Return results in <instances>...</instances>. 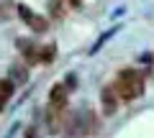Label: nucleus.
Returning <instances> with one entry per match:
<instances>
[{"label": "nucleus", "mask_w": 154, "mask_h": 138, "mask_svg": "<svg viewBox=\"0 0 154 138\" xmlns=\"http://www.w3.org/2000/svg\"><path fill=\"white\" fill-rule=\"evenodd\" d=\"M67 97H69V90L62 82L49 90V105H54V107H67Z\"/></svg>", "instance_id": "7"}, {"label": "nucleus", "mask_w": 154, "mask_h": 138, "mask_svg": "<svg viewBox=\"0 0 154 138\" xmlns=\"http://www.w3.org/2000/svg\"><path fill=\"white\" fill-rule=\"evenodd\" d=\"M18 49L23 51V61L26 64H38L41 61V46H36L33 41H18Z\"/></svg>", "instance_id": "6"}, {"label": "nucleus", "mask_w": 154, "mask_h": 138, "mask_svg": "<svg viewBox=\"0 0 154 138\" xmlns=\"http://www.w3.org/2000/svg\"><path fill=\"white\" fill-rule=\"evenodd\" d=\"M64 128L69 131V136H93L98 131V118L90 107H82L64 123Z\"/></svg>", "instance_id": "2"}, {"label": "nucleus", "mask_w": 154, "mask_h": 138, "mask_svg": "<svg viewBox=\"0 0 154 138\" xmlns=\"http://www.w3.org/2000/svg\"><path fill=\"white\" fill-rule=\"evenodd\" d=\"M26 138H36V128H28V131H26Z\"/></svg>", "instance_id": "13"}, {"label": "nucleus", "mask_w": 154, "mask_h": 138, "mask_svg": "<svg viewBox=\"0 0 154 138\" xmlns=\"http://www.w3.org/2000/svg\"><path fill=\"white\" fill-rule=\"evenodd\" d=\"M49 8H51V13H54V18H62V8H59V0H51V3H49Z\"/></svg>", "instance_id": "12"}, {"label": "nucleus", "mask_w": 154, "mask_h": 138, "mask_svg": "<svg viewBox=\"0 0 154 138\" xmlns=\"http://www.w3.org/2000/svg\"><path fill=\"white\" fill-rule=\"evenodd\" d=\"M11 77L16 79V82H26V69H23V64H13L11 66Z\"/></svg>", "instance_id": "9"}, {"label": "nucleus", "mask_w": 154, "mask_h": 138, "mask_svg": "<svg viewBox=\"0 0 154 138\" xmlns=\"http://www.w3.org/2000/svg\"><path fill=\"white\" fill-rule=\"evenodd\" d=\"M13 90H16V84L11 82V79H0V110L11 102L13 97Z\"/></svg>", "instance_id": "8"}, {"label": "nucleus", "mask_w": 154, "mask_h": 138, "mask_svg": "<svg viewBox=\"0 0 154 138\" xmlns=\"http://www.w3.org/2000/svg\"><path fill=\"white\" fill-rule=\"evenodd\" d=\"M69 3H72L75 8H80V5H82V0H69Z\"/></svg>", "instance_id": "14"}, {"label": "nucleus", "mask_w": 154, "mask_h": 138, "mask_svg": "<svg viewBox=\"0 0 154 138\" xmlns=\"http://www.w3.org/2000/svg\"><path fill=\"white\" fill-rule=\"evenodd\" d=\"M18 16H21V21L26 23L28 28H31L33 33H46V28H49V21H46V16H38V13H33L28 5H23V3H18L16 5Z\"/></svg>", "instance_id": "3"}, {"label": "nucleus", "mask_w": 154, "mask_h": 138, "mask_svg": "<svg viewBox=\"0 0 154 138\" xmlns=\"http://www.w3.org/2000/svg\"><path fill=\"white\" fill-rule=\"evenodd\" d=\"M113 87L123 102H134V100H139L144 95L146 82H144V74L136 72V69H121L116 82H113Z\"/></svg>", "instance_id": "1"}, {"label": "nucleus", "mask_w": 154, "mask_h": 138, "mask_svg": "<svg viewBox=\"0 0 154 138\" xmlns=\"http://www.w3.org/2000/svg\"><path fill=\"white\" fill-rule=\"evenodd\" d=\"M11 8H13L11 0H0V21H8L11 18Z\"/></svg>", "instance_id": "11"}, {"label": "nucleus", "mask_w": 154, "mask_h": 138, "mask_svg": "<svg viewBox=\"0 0 154 138\" xmlns=\"http://www.w3.org/2000/svg\"><path fill=\"white\" fill-rule=\"evenodd\" d=\"M118 92H116V87L110 84V87H103V92H100V102H103V113L105 115H113L116 110H118Z\"/></svg>", "instance_id": "5"}, {"label": "nucleus", "mask_w": 154, "mask_h": 138, "mask_svg": "<svg viewBox=\"0 0 154 138\" xmlns=\"http://www.w3.org/2000/svg\"><path fill=\"white\" fill-rule=\"evenodd\" d=\"M54 61V46H41V64H51Z\"/></svg>", "instance_id": "10"}, {"label": "nucleus", "mask_w": 154, "mask_h": 138, "mask_svg": "<svg viewBox=\"0 0 154 138\" xmlns=\"http://www.w3.org/2000/svg\"><path fill=\"white\" fill-rule=\"evenodd\" d=\"M67 107H54V105H49L46 107V131L49 133H59L62 128H64V123H67Z\"/></svg>", "instance_id": "4"}]
</instances>
